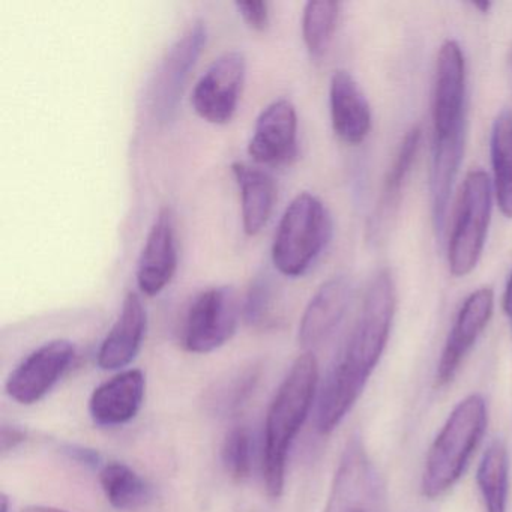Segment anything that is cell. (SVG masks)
<instances>
[{"label":"cell","mask_w":512,"mask_h":512,"mask_svg":"<svg viewBox=\"0 0 512 512\" xmlns=\"http://www.w3.org/2000/svg\"><path fill=\"white\" fill-rule=\"evenodd\" d=\"M259 380L260 368L257 365H250L238 373L230 374L212 391L209 400L212 409L221 416L235 415L250 400Z\"/></svg>","instance_id":"26"},{"label":"cell","mask_w":512,"mask_h":512,"mask_svg":"<svg viewBox=\"0 0 512 512\" xmlns=\"http://www.w3.org/2000/svg\"><path fill=\"white\" fill-rule=\"evenodd\" d=\"M20 512H68L65 509L53 508V506L34 505L22 509Z\"/></svg>","instance_id":"33"},{"label":"cell","mask_w":512,"mask_h":512,"mask_svg":"<svg viewBox=\"0 0 512 512\" xmlns=\"http://www.w3.org/2000/svg\"><path fill=\"white\" fill-rule=\"evenodd\" d=\"M100 484L110 505L118 511H136L152 500V488L136 470L118 461L104 464Z\"/></svg>","instance_id":"22"},{"label":"cell","mask_w":512,"mask_h":512,"mask_svg":"<svg viewBox=\"0 0 512 512\" xmlns=\"http://www.w3.org/2000/svg\"><path fill=\"white\" fill-rule=\"evenodd\" d=\"M395 305L394 280L388 269H382L371 280L355 328L317 398L320 434L332 433L361 397L388 344Z\"/></svg>","instance_id":"1"},{"label":"cell","mask_w":512,"mask_h":512,"mask_svg":"<svg viewBox=\"0 0 512 512\" xmlns=\"http://www.w3.org/2000/svg\"><path fill=\"white\" fill-rule=\"evenodd\" d=\"M340 4L334 0L308 2L302 16V37L313 58H322L337 29Z\"/></svg>","instance_id":"25"},{"label":"cell","mask_w":512,"mask_h":512,"mask_svg":"<svg viewBox=\"0 0 512 512\" xmlns=\"http://www.w3.org/2000/svg\"><path fill=\"white\" fill-rule=\"evenodd\" d=\"M76 347L68 340H53L26 356L8 376L7 394L22 406L43 400L70 368Z\"/></svg>","instance_id":"9"},{"label":"cell","mask_w":512,"mask_h":512,"mask_svg":"<svg viewBox=\"0 0 512 512\" xmlns=\"http://www.w3.org/2000/svg\"><path fill=\"white\" fill-rule=\"evenodd\" d=\"M466 62L455 41H445L437 56L433 92L434 140L464 134Z\"/></svg>","instance_id":"10"},{"label":"cell","mask_w":512,"mask_h":512,"mask_svg":"<svg viewBox=\"0 0 512 512\" xmlns=\"http://www.w3.org/2000/svg\"><path fill=\"white\" fill-rule=\"evenodd\" d=\"M487 428V404L479 394L461 400L434 439L422 473V493L437 499L463 475Z\"/></svg>","instance_id":"3"},{"label":"cell","mask_w":512,"mask_h":512,"mask_svg":"<svg viewBox=\"0 0 512 512\" xmlns=\"http://www.w3.org/2000/svg\"><path fill=\"white\" fill-rule=\"evenodd\" d=\"M332 128L347 145L364 142L371 130V110L361 88L347 71H335L329 85Z\"/></svg>","instance_id":"18"},{"label":"cell","mask_w":512,"mask_h":512,"mask_svg":"<svg viewBox=\"0 0 512 512\" xmlns=\"http://www.w3.org/2000/svg\"><path fill=\"white\" fill-rule=\"evenodd\" d=\"M275 305V284L268 272L257 275L248 289L242 305V316L247 325L263 328L272 319Z\"/></svg>","instance_id":"28"},{"label":"cell","mask_w":512,"mask_h":512,"mask_svg":"<svg viewBox=\"0 0 512 512\" xmlns=\"http://www.w3.org/2000/svg\"><path fill=\"white\" fill-rule=\"evenodd\" d=\"M208 40L205 22L197 20L170 47L151 89V110L158 122L172 121L178 112L185 82Z\"/></svg>","instance_id":"7"},{"label":"cell","mask_w":512,"mask_h":512,"mask_svg":"<svg viewBox=\"0 0 512 512\" xmlns=\"http://www.w3.org/2000/svg\"><path fill=\"white\" fill-rule=\"evenodd\" d=\"M146 394L142 370H125L95 388L89 400V413L98 427L128 424L139 415Z\"/></svg>","instance_id":"15"},{"label":"cell","mask_w":512,"mask_h":512,"mask_svg":"<svg viewBox=\"0 0 512 512\" xmlns=\"http://www.w3.org/2000/svg\"><path fill=\"white\" fill-rule=\"evenodd\" d=\"M319 385V367L313 353L305 352L293 362L289 374L271 401L265 421L263 482L269 497L283 494L287 457L293 440L307 421Z\"/></svg>","instance_id":"2"},{"label":"cell","mask_w":512,"mask_h":512,"mask_svg":"<svg viewBox=\"0 0 512 512\" xmlns=\"http://www.w3.org/2000/svg\"><path fill=\"white\" fill-rule=\"evenodd\" d=\"M494 293L490 287H481L467 296L458 311L454 326L443 347L436 371V385L445 386L452 382L461 362L484 332L493 316Z\"/></svg>","instance_id":"12"},{"label":"cell","mask_w":512,"mask_h":512,"mask_svg":"<svg viewBox=\"0 0 512 512\" xmlns=\"http://www.w3.org/2000/svg\"><path fill=\"white\" fill-rule=\"evenodd\" d=\"M239 16L253 31L265 32L271 20L269 4L265 0H248V2H236Z\"/></svg>","instance_id":"29"},{"label":"cell","mask_w":512,"mask_h":512,"mask_svg":"<svg viewBox=\"0 0 512 512\" xmlns=\"http://www.w3.org/2000/svg\"><path fill=\"white\" fill-rule=\"evenodd\" d=\"M62 452H64L71 461H76L80 466L88 467V469H103V455H101L97 449L68 443V445L62 446Z\"/></svg>","instance_id":"30"},{"label":"cell","mask_w":512,"mask_h":512,"mask_svg":"<svg viewBox=\"0 0 512 512\" xmlns=\"http://www.w3.org/2000/svg\"><path fill=\"white\" fill-rule=\"evenodd\" d=\"M232 173L241 191L245 235L256 236L268 224L274 212L277 185L268 172L245 163H233Z\"/></svg>","instance_id":"19"},{"label":"cell","mask_w":512,"mask_h":512,"mask_svg":"<svg viewBox=\"0 0 512 512\" xmlns=\"http://www.w3.org/2000/svg\"><path fill=\"white\" fill-rule=\"evenodd\" d=\"M352 299V281L337 275L323 283L305 308L299 325V344L313 349L328 340L340 325Z\"/></svg>","instance_id":"16"},{"label":"cell","mask_w":512,"mask_h":512,"mask_svg":"<svg viewBox=\"0 0 512 512\" xmlns=\"http://www.w3.org/2000/svg\"><path fill=\"white\" fill-rule=\"evenodd\" d=\"M422 130L419 125L410 128L401 142L400 149L395 155L394 163L389 167L386 173L385 182H383L382 194L377 202L376 212L371 218V235L373 238H379L383 230L388 226L389 218L397 211L398 203L401 199V190L406 184L407 176L415 163L416 155L421 148Z\"/></svg>","instance_id":"20"},{"label":"cell","mask_w":512,"mask_h":512,"mask_svg":"<svg viewBox=\"0 0 512 512\" xmlns=\"http://www.w3.org/2000/svg\"><path fill=\"white\" fill-rule=\"evenodd\" d=\"M491 166L500 211L512 218V112L503 110L491 130Z\"/></svg>","instance_id":"24"},{"label":"cell","mask_w":512,"mask_h":512,"mask_svg":"<svg viewBox=\"0 0 512 512\" xmlns=\"http://www.w3.org/2000/svg\"><path fill=\"white\" fill-rule=\"evenodd\" d=\"M473 7L478 8V10H481L482 13H487V11L490 10L491 4L490 2H482V4L476 2V4H473Z\"/></svg>","instance_id":"35"},{"label":"cell","mask_w":512,"mask_h":512,"mask_svg":"<svg viewBox=\"0 0 512 512\" xmlns=\"http://www.w3.org/2000/svg\"><path fill=\"white\" fill-rule=\"evenodd\" d=\"M254 440L250 428L235 427L226 434L221 448L224 469L235 481L250 478L253 469Z\"/></svg>","instance_id":"27"},{"label":"cell","mask_w":512,"mask_h":512,"mask_svg":"<svg viewBox=\"0 0 512 512\" xmlns=\"http://www.w3.org/2000/svg\"><path fill=\"white\" fill-rule=\"evenodd\" d=\"M148 328L145 305L136 292L125 296L121 313L98 350L101 370H124L139 355Z\"/></svg>","instance_id":"17"},{"label":"cell","mask_w":512,"mask_h":512,"mask_svg":"<svg viewBox=\"0 0 512 512\" xmlns=\"http://www.w3.org/2000/svg\"><path fill=\"white\" fill-rule=\"evenodd\" d=\"M476 482L485 512H508L509 458L502 440H494L482 455Z\"/></svg>","instance_id":"23"},{"label":"cell","mask_w":512,"mask_h":512,"mask_svg":"<svg viewBox=\"0 0 512 512\" xmlns=\"http://www.w3.org/2000/svg\"><path fill=\"white\" fill-rule=\"evenodd\" d=\"M332 236V220L322 200L301 193L292 200L275 233L272 263L280 274L302 277Z\"/></svg>","instance_id":"4"},{"label":"cell","mask_w":512,"mask_h":512,"mask_svg":"<svg viewBox=\"0 0 512 512\" xmlns=\"http://www.w3.org/2000/svg\"><path fill=\"white\" fill-rule=\"evenodd\" d=\"M248 154L262 166H284L298 154V115L289 100L269 104L259 118Z\"/></svg>","instance_id":"13"},{"label":"cell","mask_w":512,"mask_h":512,"mask_svg":"<svg viewBox=\"0 0 512 512\" xmlns=\"http://www.w3.org/2000/svg\"><path fill=\"white\" fill-rule=\"evenodd\" d=\"M239 302L230 286L211 287L196 296L185 317L182 343L191 353L214 352L232 340L238 329Z\"/></svg>","instance_id":"6"},{"label":"cell","mask_w":512,"mask_h":512,"mask_svg":"<svg viewBox=\"0 0 512 512\" xmlns=\"http://www.w3.org/2000/svg\"><path fill=\"white\" fill-rule=\"evenodd\" d=\"M464 134L434 140L433 163H431L430 193L434 226L443 229L446 209L451 197L452 185L463 158Z\"/></svg>","instance_id":"21"},{"label":"cell","mask_w":512,"mask_h":512,"mask_svg":"<svg viewBox=\"0 0 512 512\" xmlns=\"http://www.w3.org/2000/svg\"><path fill=\"white\" fill-rule=\"evenodd\" d=\"M380 484L359 440L347 445L335 473L325 512H376Z\"/></svg>","instance_id":"11"},{"label":"cell","mask_w":512,"mask_h":512,"mask_svg":"<svg viewBox=\"0 0 512 512\" xmlns=\"http://www.w3.org/2000/svg\"><path fill=\"white\" fill-rule=\"evenodd\" d=\"M247 61L241 52H227L215 59L194 86L191 104L209 124H229L238 109L244 88Z\"/></svg>","instance_id":"8"},{"label":"cell","mask_w":512,"mask_h":512,"mask_svg":"<svg viewBox=\"0 0 512 512\" xmlns=\"http://www.w3.org/2000/svg\"><path fill=\"white\" fill-rule=\"evenodd\" d=\"M178 269L175 218L163 208L155 218L137 266V286L146 296H157L172 283Z\"/></svg>","instance_id":"14"},{"label":"cell","mask_w":512,"mask_h":512,"mask_svg":"<svg viewBox=\"0 0 512 512\" xmlns=\"http://www.w3.org/2000/svg\"><path fill=\"white\" fill-rule=\"evenodd\" d=\"M0 512H10V500L5 493L0 496Z\"/></svg>","instance_id":"34"},{"label":"cell","mask_w":512,"mask_h":512,"mask_svg":"<svg viewBox=\"0 0 512 512\" xmlns=\"http://www.w3.org/2000/svg\"><path fill=\"white\" fill-rule=\"evenodd\" d=\"M503 310H505L512 334V272L509 275L508 283H506L505 295H503Z\"/></svg>","instance_id":"32"},{"label":"cell","mask_w":512,"mask_h":512,"mask_svg":"<svg viewBox=\"0 0 512 512\" xmlns=\"http://www.w3.org/2000/svg\"><path fill=\"white\" fill-rule=\"evenodd\" d=\"M491 206L490 176L484 170L467 173L448 248L449 271L455 277L470 274L478 265L487 238Z\"/></svg>","instance_id":"5"},{"label":"cell","mask_w":512,"mask_h":512,"mask_svg":"<svg viewBox=\"0 0 512 512\" xmlns=\"http://www.w3.org/2000/svg\"><path fill=\"white\" fill-rule=\"evenodd\" d=\"M26 440V431L13 425H4L0 431V448L2 452L13 451Z\"/></svg>","instance_id":"31"}]
</instances>
